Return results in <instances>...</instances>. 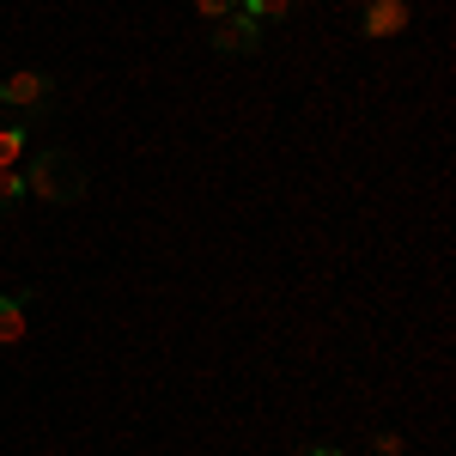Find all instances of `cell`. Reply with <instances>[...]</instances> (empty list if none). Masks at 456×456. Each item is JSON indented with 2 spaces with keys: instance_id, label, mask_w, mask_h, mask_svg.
<instances>
[{
  "instance_id": "cell-8",
  "label": "cell",
  "mask_w": 456,
  "mask_h": 456,
  "mask_svg": "<svg viewBox=\"0 0 456 456\" xmlns=\"http://www.w3.org/2000/svg\"><path fill=\"white\" fill-rule=\"evenodd\" d=\"M19 195H31L25 189V171H0V208H12Z\"/></svg>"
},
{
  "instance_id": "cell-3",
  "label": "cell",
  "mask_w": 456,
  "mask_h": 456,
  "mask_svg": "<svg viewBox=\"0 0 456 456\" xmlns=\"http://www.w3.org/2000/svg\"><path fill=\"white\" fill-rule=\"evenodd\" d=\"M408 19H414L408 0H365L359 31H365V37H402V31H408Z\"/></svg>"
},
{
  "instance_id": "cell-1",
  "label": "cell",
  "mask_w": 456,
  "mask_h": 456,
  "mask_svg": "<svg viewBox=\"0 0 456 456\" xmlns=\"http://www.w3.org/2000/svg\"><path fill=\"white\" fill-rule=\"evenodd\" d=\"M25 189H31L37 201H55V208H68V201H79L86 195V171H79V159L73 152H37L31 171H25Z\"/></svg>"
},
{
  "instance_id": "cell-2",
  "label": "cell",
  "mask_w": 456,
  "mask_h": 456,
  "mask_svg": "<svg viewBox=\"0 0 456 456\" xmlns=\"http://www.w3.org/2000/svg\"><path fill=\"white\" fill-rule=\"evenodd\" d=\"M213 49H219V55H256V49H262V25H256L249 12H225V19L213 25Z\"/></svg>"
},
{
  "instance_id": "cell-4",
  "label": "cell",
  "mask_w": 456,
  "mask_h": 456,
  "mask_svg": "<svg viewBox=\"0 0 456 456\" xmlns=\"http://www.w3.org/2000/svg\"><path fill=\"white\" fill-rule=\"evenodd\" d=\"M49 73H12V79H0V104H12V110H37V104H49Z\"/></svg>"
},
{
  "instance_id": "cell-5",
  "label": "cell",
  "mask_w": 456,
  "mask_h": 456,
  "mask_svg": "<svg viewBox=\"0 0 456 456\" xmlns=\"http://www.w3.org/2000/svg\"><path fill=\"white\" fill-rule=\"evenodd\" d=\"M25 329H31V316H25V298H12V292H0V347H12V341H25Z\"/></svg>"
},
{
  "instance_id": "cell-7",
  "label": "cell",
  "mask_w": 456,
  "mask_h": 456,
  "mask_svg": "<svg viewBox=\"0 0 456 456\" xmlns=\"http://www.w3.org/2000/svg\"><path fill=\"white\" fill-rule=\"evenodd\" d=\"M298 0H238V12H249L256 25H268V19H286Z\"/></svg>"
},
{
  "instance_id": "cell-10",
  "label": "cell",
  "mask_w": 456,
  "mask_h": 456,
  "mask_svg": "<svg viewBox=\"0 0 456 456\" xmlns=\"http://www.w3.org/2000/svg\"><path fill=\"white\" fill-rule=\"evenodd\" d=\"M305 456H341V451H335V444H311Z\"/></svg>"
},
{
  "instance_id": "cell-9",
  "label": "cell",
  "mask_w": 456,
  "mask_h": 456,
  "mask_svg": "<svg viewBox=\"0 0 456 456\" xmlns=\"http://www.w3.org/2000/svg\"><path fill=\"white\" fill-rule=\"evenodd\" d=\"M195 12H201V19H213V25H219V19H225V12H238V0H195Z\"/></svg>"
},
{
  "instance_id": "cell-6",
  "label": "cell",
  "mask_w": 456,
  "mask_h": 456,
  "mask_svg": "<svg viewBox=\"0 0 456 456\" xmlns=\"http://www.w3.org/2000/svg\"><path fill=\"white\" fill-rule=\"evenodd\" d=\"M25 146H31V134H25V128H12V122H6V128H0V171H12V165H19V159H25Z\"/></svg>"
}]
</instances>
